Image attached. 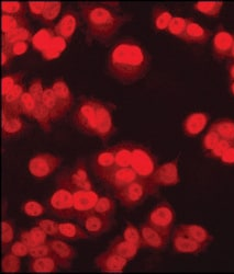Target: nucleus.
Wrapping results in <instances>:
<instances>
[{"instance_id": "f257e3e1", "label": "nucleus", "mask_w": 234, "mask_h": 274, "mask_svg": "<svg viewBox=\"0 0 234 274\" xmlns=\"http://www.w3.org/2000/svg\"><path fill=\"white\" fill-rule=\"evenodd\" d=\"M108 73L123 85H132L144 78L151 68V55L141 43L127 37L114 43L109 51Z\"/></svg>"}, {"instance_id": "f03ea898", "label": "nucleus", "mask_w": 234, "mask_h": 274, "mask_svg": "<svg viewBox=\"0 0 234 274\" xmlns=\"http://www.w3.org/2000/svg\"><path fill=\"white\" fill-rule=\"evenodd\" d=\"M77 4L89 42L107 44L123 26L132 20L131 14L119 13L101 2L79 1Z\"/></svg>"}, {"instance_id": "7ed1b4c3", "label": "nucleus", "mask_w": 234, "mask_h": 274, "mask_svg": "<svg viewBox=\"0 0 234 274\" xmlns=\"http://www.w3.org/2000/svg\"><path fill=\"white\" fill-rule=\"evenodd\" d=\"M76 187L69 179V169H65L56 178V189L47 200L50 212L63 219L76 218L74 210V191Z\"/></svg>"}, {"instance_id": "20e7f679", "label": "nucleus", "mask_w": 234, "mask_h": 274, "mask_svg": "<svg viewBox=\"0 0 234 274\" xmlns=\"http://www.w3.org/2000/svg\"><path fill=\"white\" fill-rule=\"evenodd\" d=\"M159 191L160 187L156 186L152 181L138 178L122 189L114 191L113 195L122 206L132 210L141 205L147 199V196L159 194Z\"/></svg>"}, {"instance_id": "39448f33", "label": "nucleus", "mask_w": 234, "mask_h": 274, "mask_svg": "<svg viewBox=\"0 0 234 274\" xmlns=\"http://www.w3.org/2000/svg\"><path fill=\"white\" fill-rule=\"evenodd\" d=\"M73 124L85 135L96 136V98L80 97L73 113Z\"/></svg>"}, {"instance_id": "423d86ee", "label": "nucleus", "mask_w": 234, "mask_h": 274, "mask_svg": "<svg viewBox=\"0 0 234 274\" xmlns=\"http://www.w3.org/2000/svg\"><path fill=\"white\" fill-rule=\"evenodd\" d=\"M63 163V158L51 152H40L29 160L28 169L36 180H44L51 177Z\"/></svg>"}, {"instance_id": "0eeeda50", "label": "nucleus", "mask_w": 234, "mask_h": 274, "mask_svg": "<svg viewBox=\"0 0 234 274\" xmlns=\"http://www.w3.org/2000/svg\"><path fill=\"white\" fill-rule=\"evenodd\" d=\"M116 104L96 99V136L107 143L117 132L113 123Z\"/></svg>"}, {"instance_id": "6e6552de", "label": "nucleus", "mask_w": 234, "mask_h": 274, "mask_svg": "<svg viewBox=\"0 0 234 274\" xmlns=\"http://www.w3.org/2000/svg\"><path fill=\"white\" fill-rule=\"evenodd\" d=\"M175 218L176 215L173 206L167 201H162L147 215L146 223L169 238Z\"/></svg>"}, {"instance_id": "1a4fd4ad", "label": "nucleus", "mask_w": 234, "mask_h": 274, "mask_svg": "<svg viewBox=\"0 0 234 274\" xmlns=\"http://www.w3.org/2000/svg\"><path fill=\"white\" fill-rule=\"evenodd\" d=\"M131 167L142 179L150 180L157 169V159L149 148L134 143Z\"/></svg>"}, {"instance_id": "9d476101", "label": "nucleus", "mask_w": 234, "mask_h": 274, "mask_svg": "<svg viewBox=\"0 0 234 274\" xmlns=\"http://www.w3.org/2000/svg\"><path fill=\"white\" fill-rule=\"evenodd\" d=\"M77 222L87 232L92 238L100 237L101 235L108 233L113 226V217L99 214L95 211L85 213L77 218Z\"/></svg>"}, {"instance_id": "9b49d317", "label": "nucleus", "mask_w": 234, "mask_h": 274, "mask_svg": "<svg viewBox=\"0 0 234 274\" xmlns=\"http://www.w3.org/2000/svg\"><path fill=\"white\" fill-rule=\"evenodd\" d=\"M151 181L156 186H175L180 182L178 170V158L165 162L157 167L155 174L153 175Z\"/></svg>"}, {"instance_id": "f8f14e48", "label": "nucleus", "mask_w": 234, "mask_h": 274, "mask_svg": "<svg viewBox=\"0 0 234 274\" xmlns=\"http://www.w3.org/2000/svg\"><path fill=\"white\" fill-rule=\"evenodd\" d=\"M129 260L119 254L114 253L111 250H104L100 252L94 259L95 267L98 268L101 272L106 273H121L127 268Z\"/></svg>"}, {"instance_id": "ddd939ff", "label": "nucleus", "mask_w": 234, "mask_h": 274, "mask_svg": "<svg viewBox=\"0 0 234 274\" xmlns=\"http://www.w3.org/2000/svg\"><path fill=\"white\" fill-rule=\"evenodd\" d=\"M47 243L51 247L52 256L59 263L60 268L65 269V270L71 268L75 258L77 256L75 248L66 243V240L60 238H52Z\"/></svg>"}, {"instance_id": "4468645a", "label": "nucleus", "mask_w": 234, "mask_h": 274, "mask_svg": "<svg viewBox=\"0 0 234 274\" xmlns=\"http://www.w3.org/2000/svg\"><path fill=\"white\" fill-rule=\"evenodd\" d=\"M138 178L140 177L137 176L132 167H116L110 174L103 178L101 182L114 192L122 189Z\"/></svg>"}, {"instance_id": "2eb2a0df", "label": "nucleus", "mask_w": 234, "mask_h": 274, "mask_svg": "<svg viewBox=\"0 0 234 274\" xmlns=\"http://www.w3.org/2000/svg\"><path fill=\"white\" fill-rule=\"evenodd\" d=\"M90 166L94 175L101 181L104 177H107L110 172L117 167L116 160H114V155L111 147L106 148L98 152L95 153L92 157Z\"/></svg>"}, {"instance_id": "dca6fc26", "label": "nucleus", "mask_w": 234, "mask_h": 274, "mask_svg": "<svg viewBox=\"0 0 234 274\" xmlns=\"http://www.w3.org/2000/svg\"><path fill=\"white\" fill-rule=\"evenodd\" d=\"M171 244L175 252L181 254H199L208 248L207 244H202L188 237L176 227L171 236Z\"/></svg>"}, {"instance_id": "f3484780", "label": "nucleus", "mask_w": 234, "mask_h": 274, "mask_svg": "<svg viewBox=\"0 0 234 274\" xmlns=\"http://www.w3.org/2000/svg\"><path fill=\"white\" fill-rule=\"evenodd\" d=\"M78 23L79 14L74 11L73 9H67L53 27V31L55 35L63 38L66 42H69L73 38L75 31L77 30Z\"/></svg>"}, {"instance_id": "a211bd4d", "label": "nucleus", "mask_w": 234, "mask_h": 274, "mask_svg": "<svg viewBox=\"0 0 234 274\" xmlns=\"http://www.w3.org/2000/svg\"><path fill=\"white\" fill-rule=\"evenodd\" d=\"M27 131L28 125L21 117H12L1 111V134L4 141L21 137Z\"/></svg>"}, {"instance_id": "6ab92c4d", "label": "nucleus", "mask_w": 234, "mask_h": 274, "mask_svg": "<svg viewBox=\"0 0 234 274\" xmlns=\"http://www.w3.org/2000/svg\"><path fill=\"white\" fill-rule=\"evenodd\" d=\"M234 42V35L227 31L222 26L218 28L212 38L213 55L218 60H224L230 57L232 46Z\"/></svg>"}, {"instance_id": "aec40b11", "label": "nucleus", "mask_w": 234, "mask_h": 274, "mask_svg": "<svg viewBox=\"0 0 234 274\" xmlns=\"http://www.w3.org/2000/svg\"><path fill=\"white\" fill-rule=\"evenodd\" d=\"M99 193L95 190L76 189L74 191V210L76 219L85 213L93 211L99 199Z\"/></svg>"}, {"instance_id": "412c9836", "label": "nucleus", "mask_w": 234, "mask_h": 274, "mask_svg": "<svg viewBox=\"0 0 234 274\" xmlns=\"http://www.w3.org/2000/svg\"><path fill=\"white\" fill-rule=\"evenodd\" d=\"M140 232L142 235L143 243H144V247L156 250V251H162L164 250L167 244H168L169 238L166 237L165 235L162 234L159 230L152 227L151 225L146 222L140 225Z\"/></svg>"}, {"instance_id": "4be33fe9", "label": "nucleus", "mask_w": 234, "mask_h": 274, "mask_svg": "<svg viewBox=\"0 0 234 274\" xmlns=\"http://www.w3.org/2000/svg\"><path fill=\"white\" fill-rule=\"evenodd\" d=\"M210 115L206 112H193L183 122V132L186 136L196 137L203 132L209 123Z\"/></svg>"}, {"instance_id": "5701e85b", "label": "nucleus", "mask_w": 234, "mask_h": 274, "mask_svg": "<svg viewBox=\"0 0 234 274\" xmlns=\"http://www.w3.org/2000/svg\"><path fill=\"white\" fill-rule=\"evenodd\" d=\"M25 91V85L21 83L17 85L11 91H9L7 94L2 95L1 111H4L8 115H12V117H20L22 114L21 97Z\"/></svg>"}, {"instance_id": "b1692460", "label": "nucleus", "mask_w": 234, "mask_h": 274, "mask_svg": "<svg viewBox=\"0 0 234 274\" xmlns=\"http://www.w3.org/2000/svg\"><path fill=\"white\" fill-rule=\"evenodd\" d=\"M42 103L45 105L47 111L50 112L52 121L57 122L60 120L64 119L68 112V109L65 107V104L57 98V95L51 87H45L44 93H43Z\"/></svg>"}, {"instance_id": "393cba45", "label": "nucleus", "mask_w": 234, "mask_h": 274, "mask_svg": "<svg viewBox=\"0 0 234 274\" xmlns=\"http://www.w3.org/2000/svg\"><path fill=\"white\" fill-rule=\"evenodd\" d=\"M69 179L76 189L94 190L93 182L87 172V166L84 158H78L74 167L69 169Z\"/></svg>"}, {"instance_id": "a878e982", "label": "nucleus", "mask_w": 234, "mask_h": 274, "mask_svg": "<svg viewBox=\"0 0 234 274\" xmlns=\"http://www.w3.org/2000/svg\"><path fill=\"white\" fill-rule=\"evenodd\" d=\"M212 33L207 28L199 25L193 19L188 18L187 28H186L184 40L186 43H193V44H204L211 37Z\"/></svg>"}, {"instance_id": "bb28decb", "label": "nucleus", "mask_w": 234, "mask_h": 274, "mask_svg": "<svg viewBox=\"0 0 234 274\" xmlns=\"http://www.w3.org/2000/svg\"><path fill=\"white\" fill-rule=\"evenodd\" d=\"M59 238L66 242H77V240H87L92 237L82 227V225L62 222L59 223Z\"/></svg>"}, {"instance_id": "cd10ccee", "label": "nucleus", "mask_w": 234, "mask_h": 274, "mask_svg": "<svg viewBox=\"0 0 234 274\" xmlns=\"http://www.w3.org/2000/svg\"><path fill=\"white\" fill-rule=\"evenodd\" d=\"M108 249L111 250L114 253L119 254V256L126 258L129 261L133 260L136 257L137 251L140 250L133 244L129 243L123 236L114 237L110 244H109Z\"/></svg>"}, {"instance_id": "c85d7f7f", "label": "nucleus", "mask_w": 234, "mask_h": 274, "mask_svg": "<svg viewBox=\"0 0 234 274\" xmlns=\"http://www.w3.org/2000/svg\"><path fill=\"white\" fill-rule=\"evenodd\" d=\"M180 232H183L188 237L193 238L196 242H198L202 244L209 246L210 243H212L213 236L209 233L207 228L203 226H200L197 224H181L177 227Z\"/></svg>"}, {"instance_id": "c756f323", "label": "nucleus", "mask_w": 234, "mask_h": 274, "mask_svg": "<svg viewBox=\"0 0 234 274\" xmlns=\"http://www.w3.org/2000/svg\"><path fill=\"white\" fill-rule=\"evenodd\" d=\"M134 143L122 142L111 147L117 167H131Z\"/></svg>"}, {"instance_id": "7c9ffc66", "label": "nucleus", "mask_w": 234, "mask_h": 274, "mask_svg": "<svg viewBox=\"0 0 234 274\" xmlns=\"http://www.w3.org/2000/svg\"><path fill=\"white\" fill-rule=\"evenodd\" d=\"M29 270L35 273H55L60 270V266L53 256L32 258L29 263Z\"/></svg>"}, {"instance_id": "2f4dec72", "label": "nucleus", "mask_w": 234, "mask_h": 274, "mask_svg": "<svg viewBox=\"0 0 234 274\" xmlns=\"http://www.w3.org/2000/svg\"><path fill=\"white\" fill-rule=\"evenodd\" d=\"M174 16L163 6H155L152 9L153 26L156 31H167Z\"/></svg>"}, {"instance_id": "473e14b6", "label": "nucleus", "mask_w": 234, "mask_h": 274, "mask_svg": "<svg viewBox=\"0 0 234 274\" xmlns=\"http://www.w3.org/2000/svg\"><path fill=\"white\" fill-rule=\"evenodd\" d=\"M51 88L53 89V91L55 92V94L57 95L62 102L65 104V107L69 110L73 108L74 105V95L73 92H71L68 85L66 84V81L64 80L63 77H59L54 80V83L52 84Z\"/></svg>"}, {"instance_id": "72a5a7b5", "label": "nucleus", "mask_w": 234, "mask_h": 274, "mask_svg": "<svg viewBox=\"0 0 234 274\" xmlns=\"http://www.w3.org/2000/svg\"><path fill=\"white\" fill-rule=\"evenodd\" d=\"M210 128H212L216 131L221 139H226V141L234 144V120L229 118L219 119L217 121H214Z\"/></svg>"}, {"instance_id": "f704fd0d", "label": "nucleus", "mask_w": 234, "mask_h": 274, "mask_svg": "<svg viewBox=\"0 0 234 274\" xmlns=\"http://www.w3.org/2000/svg\"><path fill=\"white\" fill-rule=\"evenodd\" d=\"M23 28H30V22H29L27 16H8V14L1 16L2 34Z\"/></svg>"}, {"instance_id": "c9c22d12", "label": "nucleus", "mask_w": 234, "mask_h": 274, "mask_svg": "<svg viewBox=\"0 0 234 274\" xmlns=\"http://www.w3.org/2000/svg\"><path fill=\"white\" fill-rule=\"evenodd\" d=\"M33 120H35L37 125L44 133H51L52 131V118L50 112L47 111L45 105L42 102H39L35 108V111L33 113Z\"/></svg>"}, {"instance_id": "e433bc0d", "label": "nucleus", "mask_w": 234, "mask_h": 274, "mask_svg": "<svg viewBox=\"0 0 234 274\" xmlns=\"http://www.w3.org/2000/svg\"><path fill=\"white\" fill-rule=\"evenodd\" d=\"M32 37L33 34L30 28L19 29V30L2 34V46L11 45L18 42H31Z\"/></svg>"}, {"instance_id": "4c0bfd02", "label": "nucleus", "mask_w": 234, "mask_h": 274, "mask_svg": "<svg viewBox=\"0 0 234 274\" xmlns=\"http://www.w3.org/2000/svg\"><path fill=\"white\" fill-rule=\"evenodd\" d=\"M16 237V226L12 219H3L1 223V250L7 252L14 242Z\"/></svg>"}, {"instance_id": "58836bf2", "label": "nucleus", "mask_w": 234, "mask_h": 274, "mask_svg": "<svg viewBox=\"0 0 234 274\" xmlns=\"http://www.w3.org/2000/svg\"><path fill=\"white\" fill-rule=\"evenodd\" d=\"M62 7H63V3L62 2L46 1V6L44 11H43L42 17L40 18V21L44 26L51 27L56 19L59 18L60 13L62 11Z\"/></svg>"}, {"instance_id": "ea45409f", "label": "nucleus", "mask_w": 234, "mask_h": 274, "mask_svg": "<svg viewBox=\"0 0 234 274\" xmlns=\"http://www.w3.org/2000/svg\"><path fill=\"white\" fill-rule=\"evenodd\" d=\"M93 211L99 214L109 216V217H113L117 211L116 201L109 195H100Z\"/></svg>"}, {"instance_id": "a19ab883", "label": "nucleus", "mask_w": 234, "mask_h": 274, "mask_svg": "<svg viewBox=\"0 0 234 274\" xmlns=\"http://www.w3.org/2000/svg\"><path fill=\"white\" fill-rule=\"evenodd\" d=\"M223 4V1H198L194 3V9L204 16L216 18L221 13Z\"/></svg>"}, {"instance_id": "79ce46f5", "label": "nucleus", "mask_w": 234, "mask_h": 274, "mask_svg": "<svg viewBox=\"0 0 234 274\" xmlns=\"http://www.w3.org/2000/svg\"><path fill=\"white\" fill-rule=\"evenodd\" d=\"M1 271L3 273H19L21 271V258L10 251L4 252L1 260Z\"/></svg>"}, {"instance_id": "37998d69", "label": "nucleus", "mask_w": 234, "mask_h": 274, "mask_svg": "<svg viewBox=\"0 0 234 274\" xmlns=\"http://www.w3.org/2000/svg\"><path fill=\"white\" fill-rule=\"evenodd\" d=\"M122 236L126 238L129 243H131L134 244V246H136L138 249H145L140 228H137L136 226L133 225L132 223L127 222L126 228L123 230Z\"/></svg>"}, {"instance_id": "c03bdc74", "label": "nucleus", "mask_w": 234, "mask_h": 274, "mask_svg": "<svg viewBox=\"0 0 234 274\" xmlns=\"http://www.w3.org/2000/svg\"><path fill=\"white\" fill-rule=\"evenodd\" d=\"M27 2L22 1H2L1 12L8 16H27L28 12Z\"/></svg>"}, {"instance_id": "a18cd8bd", "label": "nucleus", "mask_w": 234, "mask_h": 274, "mask_svg": "<svg viewBox=\"0 0 234 274\" xmlns=\"http://www.w3.org/2000/svg\"><path fill=\"white\" fill-rule=\"evenodd\" d=\"M25 76V71H18V73L4 75L1 79V95L7 94L9 91H11L17 85L21 84Z\"/></svg>"}, {"instance_id": "49530a36", "label": "nucleus", "mask_w": 234, "mask_h": 274, "mask_svg": "<svg viewBox=\"0 0 234 274\" xmlns=\"http://www.w3.org/2000/svg\"><path fill=\"white\" fill-rule=\"evenodd\" d=\"M187 23H188V18L176 16L173 18V20H171L167 31H168L169 34L179 38V40H184Z\"/></svg>"}, {"instance_id": "de8ad7c7", "label": "nucleus", "mask_w": 234, "mask_h": 274, "mask_svg": "<svg viewBox=\"0 0 234 274\" xmlns=\"http://www.w3.org/2000/svg\"><path fill=\"white\" fill-rule=\"evenodd\" d=\"M21 211L23 214L30 216V217H39V216L45 214L46 209L39 201L27 200L22 203Z\"/></svg>"}, {"instance_id": "09e8293b", "label": "nucleus", "mask_w": 234, "mask_h": 274, "mask_svg": "<svg viewBox=\"0 0 234 274\" xmlns=\"http://www.w3.org/2000/svg\"><path fill=\"white\" fill-rule=\"evenodd\" d=\"M37 101L32 97V94L29 91H25L21 97V110L22 114L26 115L27 118L32 119L33 113L35 111V108L37 105Z\"/></svg>"}, {"instance_id": "8fccbe9b", "label": "nucleus", "mask_w": 234, "mask_h": 274, "mask_svg": "<svg viewBox=\"0 0 234 274\" xmlns=\"http://www.w3.org/2000/svg\"><path fill=\"white\" fill-rule=\"evenodd\" d=\"M221 137L219 136V134L214 131V129L210 128L208 129V132L204 134L202 139H201V147L204 152H211L214 147H216L217 144L220 142Z\"/></svg>"}, {"instance_id": "3c124183", "label": "nucleus", "mask_w": 234, "mask_h": 274, "mask_svg": "<svg viewBox=\"0 0 234 274\" xmlns=\"http://www.w3.org/2000/svg\"><path fill=\"white\" fill-rule=\"evenodd\" d=\"M36 225L49 235V237L59 238V223L50 218H43L36 222Z\"/></svg>"}, {"instance_id": "603ef678", "label": "nucleus", "mask_w": 234, "mask_h": 274, "mask_svg": "<svg viewBox=\"0 0 234 274\" xmlns=\"http://www.w3.org/2000/svg\"><path fill=\"white\" fill-rule=\"evenodd\" d=\"M29 46H30V42H18L11 45L2 46V49L6 50L9 53V55H10L12 59H14V57L17 56L26 54L29 50Z\"/></svg>"}, {"instance_id": "864d4df0", "label": "nucleus", "mask_w": 234, "mask_h": 274, "mask_svg": "<svg viewBox=\"0 0 234 274\" xmlns=\"http://www.w3.org/2000/svg\"><path fill=\"white\" fill-rule=\"evenodd\" d=\"M232 145V143L226 141V139H220L216 147L213 148L211 152H209L206 153V156L211 158V159H221V157L223 156V153L228 151V148Z\"/></svg>"}, {"instance_id": "5fc2aeb1", "label": "nucleus", "mask_w": 234, "mask_h": 274, "mask_svg": "<svg viewBox=\"0 0 234 274\" xmlns=\"http://www.w3.org/2000/svg\"><path fill=\"white\" fill-rule=\"evenodd\" d=\"M44 89L43 88L42 79L41 78H34L32 81L30 86H29L28 91L32 94V97L34 98L37 102H42L43 99V93H44Z\"/></svg>"}, {"instance_id": "6e6d98bb", "label": "nucleus", "mask_w": 234, "mask_h": 274, "mask_svg": "<svg viewBox=\"0 0 234 274\" xmlns=\"http://www.w3.org/2000/svg\"><path fill=\"white\" fill-rule=\"evenodd\" d=\"M47 256H52V250H51L49 243L36 244V246H34V247H31L30 251H29V257H30L31 259L47 257Z\"/></svg>"}, {"instance_id": "4d7b16f0", "label": "nucleus", "mask_w": 234, "mask_h": 274, "mask_svg": "<svg viewBox=\"0 0 234 274\" xmlns=\"http://www.w3.org/2000/svg\"><path fill=\"white\" fill-rule=\"evenodd\" d=\"M29 232H30V235L32 237V240L34 242L35 246L36 244H46L49 242L50 239H47L49 237V235H47L44 230H43L40 226H33L30 229H29Z\"/></svg>"}, {"instance_id": "13d9d810", "label": "nucleus", "mask_w": 234, "mask_h": 274, "mask_svg": "<svg viewBox=\"0 0 234 274\" xmlns=\"http://www.w3.org/2000/svg\"><path fill=\"white\" fill-rule=\"evenodd\" d=\"M8 251L12 252L13 254H16V256L23 258V257H27L29 256V251H30V248H29L27 244L21 242L20 239L16 240V242H13L12 244L9 248Z\"/></svg>"}, {"instance_id": "bf43d9fd", "label": "nucleus", "mask_w": 234, "mask_h": 274, "mask_svg": "<svg viewBox=\"0 0 234 274\" xmlns=\"http://www.w3.org/2000/svg\"><path fill=\"white\" fill-rule=\"evenodd\" d=\"M27 4H28V10L32 14V17H34L40 20V18L43 14V11H44V9H45L46 1H43V2L29 1V2H27Z\"/></svg>"}, {"instance_id": "052dcab7", "label": "nucleus", "mask_w": 234, "mask_h": 274, "mask_svg": "<svg viewBox=\"0 0 234 274\" xmlns=\"http://www.w3.org/2000/svg\"><path fill=\"white\" fill-rule=\"evenodd\" d=\"M220 161L227 166H234V144L228 148V151L223 153Z\"/></svg>"}, {"instance_id": "680f3d73", "label": "nucleus", "mask_w": 234, "mask_h": 274, "mask_svg": "<svg viewBox=\"0 0 234 274\" xmlns=\"http://www.w3.org/2000/svg\"><path fill=\"white\" fill-rule=\"evenodd\" d=\"M19 239H20L21 242L25 243L29 248H31V247H34V246H35V244H34V242H33V240H32V237H31L30 232H29V230L22 229L21 232H20V234H19Z\"/></svg>"}, {"instance_id": "e2e57ef3", "label": "nucleus", "mask_w": 234, "mask_h": 274, "mask_svg": "<svg viewBox=\"0 0 234 274\" xmlns=\"http://www.w3.org/2000/svg\"><path fill=\"white\" fill-rule=\"evenodd\" d=\"M12 60L13 59L10 55H9L8 52L4 49H1V66H2L3 69L8 68V67L11 65Z\"/></svg>"}, {"instance_id": "0e129e2a", "label": "nucleus", "mask_w": 234, "mask_h": 274, "mask_svg": "<svg viewBox=\"0 0 234 274\" xmlns=\"http://www.w3.org/2000/svg\"><path fill=\"white\" fill-rule=\"evenodd\" d=\"M101 3L117 12L121 10V2H119V1H102Z\"/></svg>"}, {"instance_id": "69168bd1", "label": "nucleus", "mask_w": 234, "mask_h": 274, "mask_svg": "<svg viewBox=\"0 0 234 274\" xmlns=\"http://www.w3.org/2000/svg\"><path fill=\"white\" fill-rule=\"evenodd\" d=\"M228 74H229V79L231 81H234V61L230 62L228 66Z\"/></svg>"}, {"instance_id": "338daca9", "label": "nucleus", "mask_w": 234, "mask_h": 274, "mask_svg": "<svg viewBox=\"0 0 234 274\" xmlns=\"http://www.w3.org/2000/svg\"><path fill=\"white\" fill-rule=\"evenodd\" d=\"M230 91H231V93L234 95V81H231V85H230Z\"/></svg>"}, {"instance_id": "774afa93", "label": "nucleus", "mask_w": 234, "mask_h": 274, "mask_svg": "<svg viewBox=\"0 0 234 274\" xmlns=\"http://www.w3.org/2000/svg\"><path fill=\"white\" fill-rule=\"evenodd\" d=\"M230 57H231V59H232V60H234V42H233V46H232V51H231Z\"/></svg>"}]
</instances>
